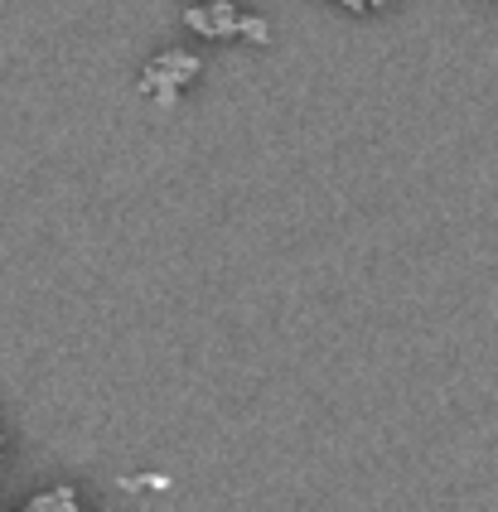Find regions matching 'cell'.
I'll return each instance as SVG.
<instances>
[{"label":"cell","instance_id":"cell-1","mask_svg":"<svg viewBox=\"0 0 498 512\" xmlns=\"http://www.w3.org/2000/svg\"><path fill=\"white\" fill-rule=\"evenodd\" d=\"M199 68H204V63H199L194 54L170 49V54H160L146 73H141V97H155L160 107H175L179 92H184V83H189V78H199Z\"/></svg>","mask_w":498,"mask_h":512},{"label":"cell","instance_id":"cell-2","mask_svg":"<svg viewBox=\"0 0 498 512\" xmlns=\"http://www.w3.org/2000/svg\"><path fill=\"white\" fill-rule=\"evenodd\" d=\"M208 29H213V39H237V5H228V0H208Z\"/></svg>","mask_w":498,"mask_h":512},{"label":"cell","instance_id":"cell-3","mask_svg":"<svg viewBox=\"0 0 498 512\" xmlns=\"http://www.w3.org/2000/svg\"><path fill=\"white\" fill-rule=\"evenodd\" d=\"M78 508V493L63 484V488H49V493H39V498H30V512H73Z\"/></svg>","mask_w":498,"mask_h":512},{"label":"cell","instance_id":"cell-4","mask_svg":"<svg viewBox=\"0 0 498 512\" xmlns=\"http://www.w3.org/2000/svg\"><path fill=\"white\" fill-rule=\"evenodd\" d=\"M237 39H247V44H266V39H271V25H266L262 15H237Z\"/></svg>","mask_w":498,"mask_h":512}]
</instances>
